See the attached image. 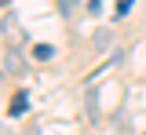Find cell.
<instances>
[{
  "instance_id": "3957f363",
  "label": "cell",
  "mask_w": 146,
  "mask_h": 135,
  "mask_svg": "<svg viewBox=\"0 0 146 135\" xmlns=\"http://www.w3.org/2000/svg\"><path fill=\"white\" fill-rule=\"evenodd\" d=\"M4 62H7V73H26V66H22V58H18L15 51H7V58H4Z\"/></svg>"
},
{
  "instance_id": "8992f818",
  "label": "cell",
  "mask_w": 146,
  "mask_h": 135,
  "mask_svg": "<svg viewBox=\"0 0 146 135\" xmlns=\"http://www.w3.org/2000/svg\"><path fill=\"white\" fill-rule=\"evenodd\" d=\"M131 7H135V0H121V4H117V19H124Z\"/></svg>"
},
{
  "instance_id": "ba28073f",
  "label": "cell",
  "mask_w": 146,
  "mask_h": 135,
  "mask_svg": "<svg viewBox=\"0 0 146 135\" xmlns=\"http://www.w3.org/2000/svg\"><path fill=\"white\" fill-rule=\"evenodd\" d=\"M26 135H40V132H36V128H29V132H26Z\"/></svg>"
},
{
  "instance_id": "7a4b0ae2",
  "label": "cell",
  "mask_w": 146,
  "mask_h": 135,
  "mask_svg": "<svg viewBox=\"0 0 146 135\" xmlns=\"http://www.w3.org/2000/svg\"><path fill=\"white\" fill-rule=\"evenodd\" d=\"M91 44H95V51H110V44H113V33H110V29H99Z\"/></svg>"
},
{
  "instance_id": "5b68a950",
  "label": "cell",
  "mask_w": 146,
  "mask_h": 135,
  "mask_svg": "<svg viewBox=\"0 0 146 135\" xmlns=\"http://www.w3.org/2000/svg\"><path fill=\"white\" fill-rule=\"evenodd\" d=\"M77 4H80V0H58V11H62V15L70 19V15H73V7H77Z\"/></svg>"
},
{
  "instance_id": "6da1fadb",
  "label": "cell",
  "mask_w": 146,
  "mask_h": 135,
  "mask_svg": "<svg viewBox=\"0 0 146 135\" xmlns=\"http://www.w3.org/2000/svg\"><path fill=\"white\" fill-rule=\"evenodd\" d=\"M7 110H11V117H22V113H26V110H29V99H26V91H18V95L11 99V106H7Z\"/></svg>"
},
{
  "instance_id": "9c48e42d",
  "label": "cell",
  "mask_w": 146,
  "mask_h": 135,
  "mask_svg": "<svg viewBox=\"0 0 146 135\" xmlns=\"http://www.w3.org/2000/svg\"><path fill=\"white\" fill-rule=\"evenodd\" d=\"M7 4H11V0H0V7H7Z\"/></svg>"
},
{
  "instance_id": "52a82bcc",
  "label": "cell",
  "mask_w": 146,
  "mask_h": 135,
  "mask_svg": "<svg viewBox=\"0 0 146 135\" xmlns=\"http://www.w3.org/2000/svg\"><path fill=\"white\" fill-rule=\"evenodd\" d=\"M0 135H15V132H11V128H7V124H0Z\"/></svg>"
},
{
  "instance_id": "277c9868",
  "label": "cell",
  "mask_w": 146,
  "mask_h": 135,
  "mask_svg": "<svg viewBox=\"0 0 146 135\" xmlns=\"http://www.w3.org/2000/svg\"><path fill=\"white\" fill-rule=\"evenodd\" d=\"M33 55L40 58V62H48V58L55 55V48H51V44H36V48H33Z\"/></svg>"
}]
</instances>
